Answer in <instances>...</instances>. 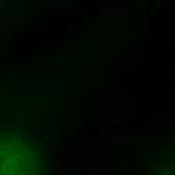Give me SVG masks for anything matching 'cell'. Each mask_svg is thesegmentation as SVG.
I'll return each instance as SVG.
<instances>
[{"label":"cell","instance_id":"6da1fadb","mask_svg":"<svg viewBox=\"0 0 175 175\" xmlns=\"http://www.w3.org/2000/svg\"><path fill=\"white\" fill-rule=\"evenodd\" d=\"M35 158L16 138L0 136V175H37Z\"/></svg>","mask_w":175,"mask_h":175}]
</instances>
